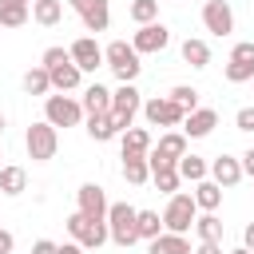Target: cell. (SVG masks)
<instances>
[{
  "instance_id": "6da1fadb",
  "label": "cell",
  "mask_w": 254,
  "mask_h": 254,
  "mask_svg": "<svg viewBox=\"0 0 254 254\" xmlns=\"http://www.w3.org/2000/svg\"><path fill=\"white\" fill-rule=\"evenodd\" d=\"M135 222H139V210H135L131 202H111V206H107V230H111V242H115V246L127 250V246L139 242V226H135Z\"/></svg>"
},
{
  "instance_id": "7a4b0ae2",
  "label": "cell",
  "mask_w": 254,
  "mask_h": 254,
  "mask_svg": "<svg viewBox=\"0 0 254 254\" xmlns=\"http://www.w3.org/2000/svg\"><path fill=\"white\" fill-rule=\"evenodd\" d=\"M103 60H107V67L115 71V79H119V83H135V75L143 71L139 52H135L131 44H123V40H111V44L103 48Z\"/></svg>"
},
{
  "instance_id": "3957f363",
  "label": "cell",
  "mask_w": 254,
  "mask_h": 254,
  "mask_svg": "<svg viewBox=\"0 0 254 254\" xmlns=\"http://www.w3.org/2000/svg\"><path fill=\"white\" fill-rule=\"evenodd\" d=\"M194 218H198V202H194V194H171V202H167V210H163V226L171 230V234H187L190 226H194Z\"/></svg>"
},
{
  "instance_id": "277c9868",
  "label": "cell",
  "mask_w": 254,
  "mask_h": 254,
  "mask_svg": "<svg viewBox=\"0 0 254 254\" xmlns=\"http://www.w3.org/2000/svg\"><path fill=\"white\" fill-rule=\"evenodd\" d=\"M143 111V99H139V87L135 83H119V91H111V119L119 127V135L135 123V115Z\"/></svg>"
},
{
  "instance_id": "5b68a950",
  "label": "cell",
  "mask_w": 254,
  "mask_h": 254,
  "mask_svg": "<svg viewBox=\"0 0 254 254\" xmlns=\"http://www.w3.org/2000/svg\"><path fill=\"white\" fill-rule=\"evenodd\" d=\"M24 147H28V159H32V163H48V159H56L60 135H56V127H52L48 119H44V123H32L28 135H24Z\"/></svg>"
},
{
  "instance_id": "8992f818",
  "label": "cell",
  "mask_w": 254,
  "mask_h": 254,
  "mask_svg": "<svg viewBox=\"0 0 254 254\" xmlns=\"http://www.w3.org/2000/svg\"><path fill=\"white\" fill-rule=\"evenodd\" d=\"M67 234L83 246V250H99L107 238H111V230H107V222H95V218H87V214H71L67 218Z\"/></svg>"
},
{
  "instance_id": "52a82bcc",
  "label": "cell",
  "mask_w": 254,
  "mask_h": 254,
  "mask_svg": "<svg viewBox=\"0 0 254 254\" xmlns=\"http://www.w3.org/2000/svg\"><path fill=\"white\" fill-rule=\"evenodd\" d=\"M83 115H87L83 103H75V99H67V95H48V99H44V119H48L52 127H79Z\"/></svg>"
},
{
  "instance_id": "ba28073f",
  "label": "cell",
  "mask_w": 254,
  "mask_h": 254,
  "mask_svg": "<svg viewBox=\"0 0 254 254\" xmlns=\"http://www.w3.org/2000/svg\"><path fill=\"white\" fill-rule=\"evenodd\" d=\"M143 115H147L151 127H183V119H187V111H183L171 95H155V99H147V103H143Z\"/></svg>"
},
{
  "instance_id": "9c48e42d",
  "label": "cell",
  "mask_w": 254,
  "mask_h": 254,
  "mask_svg": "<svg viewBox=\"0 0 254 254\" xmlns=\"http://www.w3.org/2000/svg\"><path fill=\"white\" fill-rule=\"evenodd\" d=\"M167 44H171V32H167V24H139V32H135V40H131V48H135L139 56L163 52Z\"/></svg>"
},
{
  "instance_id": "30bf717a",
  "label": "cell",
  "mask_w": 254,
  "mask_h": 254,
  "mask_svg": "<svg viewBox=\"0 0 254 254\" xmlns=\"http://www.w3.org/2000/svg\"><path fill=\"white\" fill-rule=\"evenodd\" d=\"M202 24H206V32H214V36H230V32H234V12H230V4H226V0H206V4H202Z\"/></svg>"
},
{
  "instance_id": "8fae6325",
  "label": "cell",
  "mask_w": 254,
  "mask_h": 254,
  "mask_svg": "<svg viewBox=\"0 0 254 254\" xmlns=\"http://www.w3.org/2000/svg\"><path fill=\"white\" fill-rule=\"evenodd\" d=\"M67 4L79 12V20H83L87 32H103V28L111 24V8H107V0H67Z\"/></svg>"
},
{
  "instance_id": "7c38bea8",
  "label": "cell",
  "mask_w": 254,
  "mask_h": 254,
  "mask_svg": "<svg viewBox=\"0 0 254 254\" xmlns=\"http://www.w3.org/2000/svg\"><path fill=\"white\" fill-rule=\"evenodd\" d=\"M107 194H103V187L99 183H83L79 187V214H87V218H95V222H107Z\"/></svg>"
},
{
  "instance_id": "4fadbf2b",
  "label": "cell",
  "mask_w": 254,
  "mask_h": 254,
  "mask_svg": "<svg viewBox=\"0 0 254 254\" xmlns=\"http://www.w3.org/2000/svg\"><path fill=\"white\" fill-rule=\"evenodd\" d=\"M214 127H218V111H214V107H194V111H187V119H183V135H187V139H206Z\"/></svg>"
},
{
  "instance_id": "5bb4252c",
  "label": "cell",
  "mask_w": 254,
  "mask_h": 254,
  "mask_svg": "<svg viewBox=\"0 0 254 254\" xmlns=\"http://www.w3.org/2000/svg\"><path fill=\"white\" fill-rule=\"evenodd\" d=\"M147 163H151V183L163 190V194H175L179 190V163H167V159H155V155H147Z\"/></svg>"
},
{
  "instance_id": "9a60e30c",
  "label": "cell",
  "mask_w": 254,
  "mask_h": 254,
  "mask_svg": "<svg viewBox=\"0 0 254 254\" xmlns=\"http://www.w3.org/2000/svg\"><path fill=\"white\" fill-rule=\"evenodd\" d=\"M67 52H71V60L79 64V71H95V67L103 64V48H99L91 36H79V40H75Z\"/></svg>"
},
{
  "instance_id": "2e32d148",
  "label": "cell",
  "mask_w": 254,
  "mask_h": 254,
  "mask_svg": "<svg viewBox=\"0 0 254 254\" xmlns=\"http://www.w3.org/2000/svg\"><path fill=\"white\" fill-rule=\"evenodd\" d=\"M210 179L218 183V187H238L242 183V159H230V155H218L214 163H210Z\"/></svg>"
},
{
  "instance_id": "e0dca14e",
  "label": "cell",
  "mask_w": 254,
  "mask_h": 254,
  "mask_svg": "<svg viewBox=\"0 0 254 254\" xmlns=\"http://www.w3.org/2000/svg\"><path fill=\"white\" fill-rule=\"evenodd\" d=\"M151 155H155V159H167V163H179V159L187 155V135H183V131H167V135L151 147Z\"/></svg>"
},
{
  "instance_id": "ac0fdd59",
  "label": "cell",
  "mask_w": 254,
  "mask_h": 254,
  "mask_svg": "<svg viewBox=\"0 0 254 254\" xmlns=\"http://www.w3.org/2000/svg\"><path fill=\"white\" fill-rule=\"evenodd\" d=\"M48 75H52V87H56V91H75V87H79V79H83V71H79V64H75V60L60 64V67H48Z\"/></svg>"
},
{
  "instance_id": "d6986e66",
  "label": "cell",
  "mask_w": 254,
  "mask_h": 254,
  "mask_svg": "<svg viewBox=\"0 0 254 254\" xmlns=\"http://www.w3.org/2000/svg\"><path fill=\"white\" fill-rule=\"evenodd\" d=\"M119 143H123V155H151V131L147 127H127L119 135Z\"/></svg>"
},
{
  "instance_id": "ffe728a7",
  "label": "cell",
  "mask_w": 254,
  "mask_h": 254,
  "mask_svg": "<svg viewBox=\"0 0 254 254\" xmlns=\"http://www.w3.org/2000/svg\"><path fill=\"white\" fill-rule=\"evenodd\" d=\"M151 254H194V250H190L187 234H171V230H163L159 238H151Z\"/></svg>"
},
{
  "instance_id": "44dd1931",
  "label": "cell",
  "mask_w": 254,
  "mask_h": 254,
  "mask_svg": "<svg viewBox=\"0 0 254 254\" xmlns=\"http://www.w3.org/2000/svg\"><path fill=\"white\" fill-rule=\"evenodd\" d=\"M83 111H87V115H107V111H111V91H107L103 83H91V87L83 91Z\"/></svg>"
},
{
  "instance_id": "7402d4cb",
  "label": "cell",
  "mask_w": 254,
  "mask_h": 254,
  "mask_svg": "<svg viewBox=\"0 0 254 254\" xmlns=\"http://www.w3.org/2000/svg\"><path fill=\"white\" fill-rule=\"evenodd\" d=\"M123 179H127L131 187H143V183L151 179V163H147V155H123Z\"/></svg>"
},
{
  "instance_id": "603a6c76",
  "label": "cell",
  "mask_w": 254,
  "mask_h": 254,
  "mask_svg": "<svg viewBox=\"0 0 254 254\" xmlns=\"http://www.w3.org/2000/svg\"><path fill=\"white\" fill-rule=\"evenodd\" d=\"M194 202H198V210H218L222 187H218L214 179H198V183H194Z\"/></svg>"
},
{
  "instance_id": "cb8c5ba5",
  "label": "cell",
  "mask_w": 254,
  "mask_h": 254,
  "mask_svg": "<svg viewBox=\"0 0 254 254\" xmlns=\"http://www.w3.org/2000/svg\"><path fill=\"white\" fill-rule=\"evenodd\" d=\"M194 234H198V242H222V222H218V214H214V210H202V214L194 218Z\"/></svg>"
},
{
  "instance_id": "d4e9b609",
  "label": "cell",
  "mask_w": 254,
  "mask_h": 254,
  "mask_svg": "<svg viewBox=\"0 0 254 254\" xmlns=\"http://www.w3.org/2000/svg\"><path fill=\"white\" fill-rule=\"evenodd\" d=\"M32 20L44 24V28H52V24L64 20V4L60 0H32Z\"/></svg>"
},
{
  "instance_id": "484cf974",
  "label": "cell",
  "mask_w": 254,
  "mask_h": 254,
  "mask_svg": "<svg viewBox=\"0 0 254 254\" xmlns=\"http://www.w3.org/2000/svg\"><path fill=\"white\" fill-rule=\"evenodd\" d=\"M28 24V0H0V28Z\"/></svg>"
},
{
  "instance_id": "4316f807",
  "label": "cell",
  "mask_w": 254,
  "mask_h": 254,
  "mask_svg": "<svg viewBox=\"0 0 254 254\" xmlns=\"http://www.w3.org/2000/svg\"><path fill=\"white\" fill-rule=\"evenodd\" d=\"M87 135H91L95 143H107V139H115V135H119V127H115L111 111H107V115H87Z\"/></svg>"
},
{
  "instance_id": "83f0119b",
  "label": "cell",
  "mask_w": 254,
  "mask_h": 254,
  "mask_svg": "<svg viewBox=\"0 0 254 254\" xmlns=\"http://www.w3.org/2000/svg\"><path fill=\"white\" fill-rule=\"evenodd\" d=\"M0 190L4 194H24L28 190V171L24 167H0Z\"/></svg>"
},
{
  "instance_id": "f1b7e54d",
  "label": "cell",
  "mask_w": 254,
  "mask_h": 254,
  "mask_svg": "<svg viewBox=\"0 0 254 254\" xmlns=\"http://www.w3.org/2000/svg\"><path fill=\"white\" fill-rule=\"evenodd\" d=\"M183 60L190 67H206L210 64V44L206 40H183Z\"/></svg>"
},
{
  "instance_id": "f546056e",
  "label": "cell",
  "mask_w": 254,
  "mask_h": 254,
  "mask_svg": "<svg viewBox=\"0 0 254 254\" xmlns=\"http://www.w3.org/2000/svg\"><path fill=\"white\" fill-rule=\"evenodd\" d=\"M24 91H28V95H48V91H52V75H48L44 64L32 67V71L24 75Z\"/></svg>"
},
{
  "instance_id": "4dcf8cb0",
  "label": "cell",
  "mask_w": 254,
  "mask_h": 254,
  "mask_svg": "<svg viewBox=\"0 0 254 254\" xmlns=\"http://www.w3.org/2000/svg\"><path fill=\"white\" fill-rule=\"evenodd\" d=\"M179 175L190 179V183H198V179L210 175V167H206V159H198V155H183V159H179Z\"/></svg>"
},
{
  "instance_id": "1f68e13d",
  "label": "cell",
  "mask_w": 254,
  "mask_h": 254,
  "mask_svg": "<svg viewBox=\"0 0 254 254\" xmlns=\"http://www.w3.org/2000/svg\"><path fill=\"white\" fill-rule=\"evenodd\" d=\"M135 226H139V238L151 242V238L163 234V214H159V210H139V222H135Z\"/></svg>"
},
{
  "instance_id": "d6a6232c",
  "label": "cell",
  "mask_w": 254,
  "mask_h": 254,
  "mask_svg": "<svg viewBox=\"0 0 254 254\" xmlns=\"http://www.w3.org/2000/svg\"><path fill=\"white\" fill-rule=\"evenodd\" d=\"M159 16V0H131V20L135 24H155Z\"/></svg>"
},
{
  "instance_id": "836d02e7",
  "label": "cell",
  "mask_w": 254,
  "mask_h": 254,
  "mask_svg": "<svg viewBox=\"0 0 254 254\" xmlns=\"http://www.w3.org/2000/svg\"><path fill=\"white\" fill-rule=\"evenodd\" d=\"M171 99H175L183 111H194V107H198V91H194V87H187V83H179V87L171 91Z\"/></svg>"
},
{
  "instance_id": "e575fe53",
  "label": "cell",
  "mask_w": 254,
  "mask_h": 254,
  "mask_svg": "<svg viewBox=\"0 0 254 254\" xmlns=\"http://www.w3.org/2000/svg\"><path fill=\"white\" fill-rule=\"evenodd\" d=\"M226 79H230V83H246V79H254V64H238V60H230V64H226Z\"/></svg>"
},
{
  "instance_id": "d590c367",
  "label": "cell",
  "mask_w": 254,
  "mask_h": 254,
  "mask_svg": "<svg viewBox=\"0 0 254 254\" xmlns=\"http://www.w3.org/2000/svg\"><path fill=\"white\" fill-rule=\"evenodd\" d=\"M67 60H71L67 48H48V52H44V67H60V64H67Z\"/></svg>"
},
{
  "instance_id": "8d00e7d4",
  "label": "cell",
  "mask_w": 254,
  "mask_h": 254,
  "mask_svg": "<svg viewBox=\"0 0 254 254\" xmlns=\"http://www.w3.org/2000/svg\"><path fill=\"white\" fill-rule=\"evenodd\" d=\"M230 60H238V64H254V40H242V44H234Z\"/></svg>"
},
{
  "instance_id": "74e56055",
  "label": "cell",
  "mask_w": 254,
  "mask_h": 254,
  "mask_svg": "<svg viewBox=\"0 0 254 254\" xmlns=\"http://www.w3.org/2000/svg\"><path fill=\"white\" fill-rule=\"evenodd\" d=\"M234 123H238V131H254V107H242L234 115Z\"/></svg>"
},
{
  "instance_id": "f35d334b",
  "label": "cell",
  "mask_w": 254,
  "mask_h": 254,
  "mask_svg": "<svg viewBox=\"0 0 254 254\" xmlns=\"http://www.w3.org/2000/svg\"><path fill=\"white\" fill-rule=\"evenodd\" d=\"M32 254H56V242H48V238H40V242L32 246Z\"/></svg>"
},
{
  "instance_id": "ab89813d",
  "label": "cell",
  "mask_w": 254,
  "mask_h": 254,
  "mask_svg": "<svg viewBox=\"0 0 254 254\" xmlns=\"http://www.w3.org/2000/svg\"><path fill=\"white\" fill-rule=\"evenodd\" d=\"M56 254H83V246H79V242H60Z\"/></svg>"
},
{
  "instance_id": "60d3db41",
  "label": "cell",
  "mask_w": 254,
  "mask_h": 254,
  "mask_svg": "<svg viewBox=\"0 0 254 254\" xmlns=\"http://www.w3.org/2000/svg\"><path fill=\"white\" fill-rule=\"evenodd\" d=\"M194 254H222V246H218V242H198Z\"/></svg>"
},
{
  "instance_id": "b9f144b4",
  "label": "cell",
  "mask_w": 254,
  "mask_h": 254,
  "mask_svg": "<svg viewBox=\"0 0 254 254\" xmlns=\"http://www.w3.org/2000/svg\"><path fill=\"white\" fill-rule=\"evenodd\" d=\"M242 175H250V179H254V147L242 155Z\"/></svg>"
},
{
  "instance_id": "7bdbcfd3",
  "label": "cell",
  "mask_w": 254,
  "mask_h": 254,
  "mask_svg": "<svg viewBox=\"0 0 254 254\" xmlns=\"http://www.w3.org/2000/svg\"><path fill=\"white\" fill-rule=\"evenodd\" d=\"M12 246H16V242H12V234H8V230H0V254H12Z\"/></svg>"
},
{
  "instance_id": "ee69618b",
  "label": "cell",
  "mask_w": 254,
  "mask_h": 254,
  "mask_svg": "<svg viewBox=\"0 0 254 254\" xmlns=\"http://www.w3.org/2000/svg\"><path fill=\"white\" fill-rule=\"evenodd\" d=\"M242 246H246V250H254V222L242 230Z\"/></svg>"
},
{
  "instance_id": "f6af8a7d",
  "label": "cell",
  "mask_w": 254,
  "mask_h": 254,
  "mask_svg": "<svg viewBox=\"0 0 254 254\" xmlns=\"http://www.w3.org/2000/svg\"><path fill=\"white\" fill-rule=\"evenodd\" d=\"M230 254H254V250H246V246H238V250H230Z\"/></svg>"
},
{
  "instance_id": "bcb514c9",
  "label": "cell",
  "mask_w": 254,
  "mask_h": 254,
  "mask_svg": "<svg viewBox=\"0 0 254 254\" xmlns=\"http://www.w3.org/2000/svg\"><path fill=\"white\" fill-rule=\"evenodd\" d=\"M0 135H4V115H0Z\"/></svg>"
}]
</instances>
